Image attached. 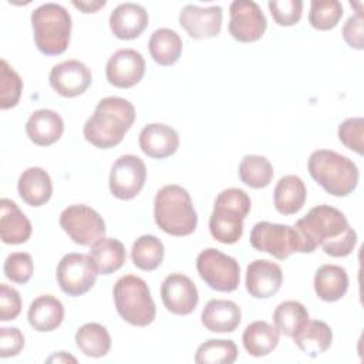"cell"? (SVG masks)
Returning a JSON list of instances; mask_svg holds the SVG:
<instances>
[{"mask_svg":"<svg viewBox=\"0 0 364 364\" xmlns=\"http://www.w3.org/2000/svg\"><path fill=\"white\" fill-rule=\"evenodd\" d=\"M250 245L256 250L269 253L277 260H284L296 252L301 253V242L293 226L266 220L257 222L252 228Z\"/></svg>","mask_w":364,"mask_h":364,"instance_id":"cell-9","label":"cell"},{"mask_svg":"<svg viewBox=\"0 0 364 364\" xmlns=\"http://www.w3.org/2000/svg\"><path fill=\"white\" fill-rule=\"evenodd\" d=\"M252 200L239 188L223 189L215 199L209 218V230L215 240L223 245L236 243L243 235V220L249 215Z\"/></svg>","mask_w":364,"mask_h":364,"instance_id":"cell-5","label":"cell"},{"mask_svg":"<svg viewBox=\"0 0 364 364\" xmlns=\"http://www.w3.org/2000/svg\"><path fill=\"white\" fill-rule=\"evenodd\" d=\"M237 358V347L232 340H208L202 343L196 353L195 361L199 364H232Z\"/></svg>","mask_w":364,"mask_h":364,"instance_id":"cell-36","label":"cell"},{"mask_svg":"<svg viewBox=\"0 0 364 364\" xmlns=\"http://www.w3.org/2000/svg\"><path fill=\"white\" fill-rule=\"evenodd\" d=\"M23 91L20 75L9 65L6 60L0 61V108L9 109L17 105Z\"/></svg>","mask_w":364,"mask_h":364,"instance_id":"cell-38","label":"cell"},{"mask_svg":"<svg viewBox=\"0 0 364 364\" xmlns=\"http://www.w3.org/2000/svg\"><path fill=\"white\" fill-rule=\"evenodd\" d=\"M148 48L156 64L168 67L179 60L182 54V38L175 30L158 28L151 34Z\"/></svg>","mask_w":364,"mask_h":364,"instance_id":"cell-31","label":"cell"},{"mask_svg":"<svg viewBox=\"0 0 364 364\" xmlns=\"http://www.w3.org/2000/svg\"><path fill=\"white\" fill-rule=\"evenodd\" d=\"M343 13V6L338 0H311L309 23L316 30L327 31L338 24Z\"/></svg>","mask_w":364,"mask_h":364,"instance_id":"cell-37","label":"cell"},{"mask_svg":"<svg viewBox=\"0 0 364 364\" xmlns=\"http://www.w3.org/2000/svg\"><path fill=\"white\" fill-rule=\"evenodd\" d=\"M28 324L40 333H48L60 327L64 320L63 303L51 296L43 294L34 299L27 311Z\"/></svg>","mask_w":364,"mask_h":364,"instance_id":"cell-25","label":"cell"},{"mask_svg":"<svg viewBox=\"0 0 364 364\" xmlns=\"http://www.w3.org/2000/svg\"><path fill=\"white\" fill-rule=\"evenodd\" d=\"M139 148L149 158L164 159L173 155L179 148L178 132L166 124H148L139 132Z\"/></svg>","mask_w":364,"mask_h":364,"instance_id":"cell-19","label":"cell"},{"mask_svg":"<svg viewBox=\"0 0 364 364\" xmlns=\"http://www.w3.org/2000/svg\"><path fill=\"white\" fill-rule=\"evenodd\" d=\"M280 333L267 321L250 323L242 336L243 347L252 357H264L270 354L279 344Z\"/></svg>","mask_w":364,"mask_h":364,"instance_id":"cell-30","label":"cell"},{"mask_svg":"<svg viewBox=\"0 0 364 364\" xmlns=\"http://www.w3.org/2000/svg\"><path fill=\"white\" fill-rule=\"evenodd\" d=\"M301 242V253H311L318 246L331 257L348 256L357 245V233L341 210L318 205L293 226Z\"/></svg>","mask_w":364,"mask_h":364,"instance_id":"cell-1","label":"cell"},{"mask_svg":"<svg viewBox=\"0 0 364 364\" xmlns=\"http://www.w3.org/2000/svg\"><path fill=\"white\" fill-rule=\"evenodd\" d=\"M149 21L148 11L136 3H121L109 16V28L119 40H134L142 34Z\"/></svg>","mask_w":364,"mask_h":364,"instance_id":"cell-20","label":"cell"},{"mask_svg":"<svg viewBox=\"0 0 364 364\" xmlns=\"http://www.w3.org/2000/svg\"><path fill=\"white\" fill-rule=\"evenodd\" d=\"M31 222L20 210L16 202L3 198L0 200V237L6 245H20L31 236Z\"/></svg>","mask_w":364,"mask_h":364,"instance_id":"cell-22","label":"cell"},{"mask_svg":"<svg viewBox=\"0 0 364 364\" xmlns=\"http://www.w3.org/2000/svg\"><path fill=\"white\" fill-rule=\"evenodd\" d=\"M338 139L346 148L357 152L358 155H363L364 119L361 117L344 119L338 125Z\"/></svg>","mask_w":364,"mask_h":364,"instance_id":"cell-41","label":"cell"},{"mask_svg":"<svg viewBox=\"0 0 364 364\" xmlns=\"http://www.w3.org/2000/svg\"><path fill=\"white\" fill-rule=\"evenodd\" d=\"M112 296L118 314L131 326L145 327L154 321L155 301L146 282L139 276L127 274L118 279Z\"/></svg>","mask_w":364,"mask_h":364,"instance_id":"cell-7","label":"cell"},{"mask_svg":"<svg viewBox=\"0 0 364 364\" xmlns=\"http://www.w3.org/2000/svg\"><path fill=\"white\" fill-rule=\"evenodd\" d=\"M348 290V274L338 264H323L314 274V291L324 301H337Z\"/></svg>","mask_w":364,"mask_h":364,"instance_id":"cell-28","label":"cell"},{"mask_svg":"<svg viewBox=\"0 0 364 364\" xmlns=\"http://www.w3.org/2000/svg\"><path fill=\"white\" fill-rule=\"evenodd\" d=\"M293 340L304 354L309 357H318L331 346L333 331L327 323L309 318L293 336Z\"/></svg>","mask_w":364,"mask_h":364,"instance_id":"cell-29","label":"cell"},{"mask_svg":"<svg viewBox=\"0 0 364 364\" xmlns=\"http://www.w3.org/2000/svg\"><path fill=\"white\" fill-rule=\"evenodd\" d=\"M47 361H48V363H53V361H57V363H68V361H71V363H77V360H75L73 355L67 354L65 351H60V353H57V354L51 355Z\"/></svg>","mask_w":364,"mask_h":364,"instance_id":"cell-46","label":"cell"},{"mask_svg":"<svg viewBox=\"0 0 364 364\" xmlns=\"http://www.w3.org/2000/svg\"><path fill=\"white\" fill-rule=\"evenodd\" d=\"M223 11L220 6L199 7L186 4L179 13V24L195 40L212 38L220 33Z\"/></svg>","mask_w":364,"mask_h":364,"instance_id":"cell-17","label":"cell"},{"mask_svg":"<svg viewBox=\"0 0 364 364\" xmlns=\"http://www.w3.org/2000/svg\"><path fill=\"white\" fill-rule=\"evenodd\" d=\"M307 189L301 178L296 175H286L279 179L274 192L273 203L279 213L289 216L297 213L306 202Z\"/></svg>","mask_w":364,"mask_h":364,"instance_id":"cell-27","label":"cell"},{"mask_svg":"<svg viewBox=\"0 0 364 364\" xmlns=\"http://www.w3.org/2000/svg\"><path fill=\"white\" fill-rule=\"evenodd\" d=\"M31 27L34 43L44 55H60L68 44L71 36V16L57 3H44L33 10Z\"/></svg>","mask_w":364,"mask_h":364,"instance_id":"cell-6","label":"cell"},{"mask_svg":"<svg viewBox=\"0 0 364 364\" xmlns=\"http://www.w3.org/2000/svg\"><path fill=\"white\" fill-rule=\"evenodd\" d=\"M21 311V297L18 291L7 284H0V320H14Z\"/></svg>","mask_w":364,"mask_h":364,"instance_id":"cell-42","label":"cell"},{"mask_svg":"<svg viewBox=\"0 0 364 364\" xmlns=\"http://www.w3.org/2000/svg\"><path fill=\"white\" fill-rule=\"evenodd\" d=\"M229 33L240 43H253L262 38L267 21L257 3L250 0H235L230 7Z\"/></svg>","mask_w":364,"mask_h":364,"instance_id":"cell-13","label":"cell"},{"mask_svg":"<svg viewBox=\"0 0 364 364\" xmlns=\"http://www.w3.org/2000/svg\"><path fill=\"white\" fill-rule=\"evenodd\" d=\"M344 41L355 50L364 48V20L363 13H355L350 16L343 26Z\"/></svg>","mask_w":364,"mask_h":364,"instance_id":"cell-44","label":"cell"},{"mask_svg":"<svg viewBox=\"0 0 364 364\" xmlns=\"http://www.w3.org/2000/svg\"><path fill=\"white\" fill-rule=\"evenodd\" d=\"M202 324L213 333H232L242 320L240 307L232 300L212 299L202 310Z\"/></svg>","mask_w":364,"mask_h":364,"instance_id":"cell-23","label":"cell"},{"mask_svg":"<svg viewBox=\"0 0 364 364\" xmlns=\"http://www.w3.org/2000/svg\"><path fill=\"white\" fill-rule=\"evenodd\" d=\"M73 6L80 9L82 13H95L101 7L105 6L104 0L100 1H73Z\"/></svg>","mask_w":364,"mask_h":364,"instance_id":"cell-45","label":"cell"},{"mask_svg":"<svg viewBox=\"0 0 364 364\" xmlns=\"http://www.w3.org/2000/svg\"><path fill=\"white\" fill-rule=\"evenodd\" d=\"M60 226L68 237L81 246H91L105 235V222L87 205H70L60 215Z\"/></svg>","mask_w":364,"mask_h":364,"instance_id":"cell-10","label":"cell"},{"mask_svg":"<svg viewBox=\"0 0 364 364\" xmlns=\"http://www.w3.org/2000/svg\"><path fill=\"white\" fill-rule=\"evenodd\" d=\"M75 344L87 357L100 358L107 355L111 348V336L100 323L82 324L75 333Z\"/></svg>","mask_w":364,"mask_h":364,"instance_id":"cell-32","label":"cell"},{"mask_svg":"<svg viewBox=\"0 0 364 364\" xmlns=\"http://www.w3.org/2000/svg\"><path fill=\"white\" fill-rule=\"evenodd\" d=\"M51 88L65 98H74L87 91L92 75L90 68L78 60H67L54 65L50 71Z\"/></svg>","mask_w":364,"mask_h":364,"instance_id":"cell-16","label":"cell"},{"mask_svg":"<svg viewBox=\"0 0 364 364\" xmlns=\"http://www.w3.org/2000/svg\"><path fill=\"white\" fill-rule=\"evenodd\" d=\"M165 249L162 242L154 235H142L139 236L131 249L132 263L145 272L155 270L161 266L164 260Z\"/></svg>","mask_w":364,"mask_h":364,"instance_id":"cell-33","label":"cell"},{"mask_svg":"<svg viewBox=\"0 0 364 364\" xmlns=\"http://www.w3.org/2000/svg\"><path fill=\"white\" fill-rule=\"evenodd\" d=\"M274 171L270 161L262 155H245L239 165L240 181L253 188L262 189L270 185Z\"/></svg>","mask_w":364,"mask_h":364,"instance_id":"cell-34","label":"cell"},{"mask_svg":"<svg viewBox=\"0 0 364 364\" xmlns=\"http://www.w3.org/2000/svg\"><path fill=\"white\" fill-rule=\"evenodd\" d=\"M307 169L310 176L333 196H347L358 185L357 165L331 149L314 151L307 161Z\"/></svg>","mask_w":364,"mask_h":364,"instance_id":"cell-4","label":"cell"},{"mask_svg":"<svg viewBox=\"0 0 364 364\" xmlns=\"http://www.w3.org/2000/svg\"><path fill=\"white\" fill-rule=\"evenodd\" d=\"M283 283V272L274 262L256 259L246 269V290L255 299H269L274 296Z\"/></svg>","mask_w":364,"mask_h":364,"instance_id":"cell-18","label":"cell"},{"mask_svg":"<svg viewBox=\"0 0 364 364\" xmlns=\"http://www.w3.org/2000/svg\"><path fill=\"white\" fill-rule=\"evenodd\" d=\"M17 191L20 198L30 206L38 208L47 203L53 193L50 175L38 166H30L18 178Z\"/></svg>","mask_w":364,"mask_h":364,"instance_id":"cell-24","label":"cell"},{"mask_svg":"<svg viewBox=\"0 0 364 364\" xmlns=\"http://www.w3.org/2000/svg\"><path fill=\"white\" fill-rule=\"evenodd\" d=\"M97 274L90 256L82 253H67L57 264L55 277L60 289L65 294L77 297L94 287Z\"/></svg>","mask_w":364,"mask_h":364,"instance_id":"cell-11","label":"cell"},{"mask_svg":"<svg viewBox=\"0 0 364 364\" xmlns=\"http://www.w3.org/2000/svg\"><path fill=\"white\" fill-rule=\"evenodd\" d=\"M24 347V336L17 327L0 328V357H14Z\"/></svg>","mask_w":364,"mask_h":364,"instance_id":"cell-43","label":"cell"},{"mask_svg":"<svg viewBox=\"0 0 364 364\" xmlns=\"http://www.w3.org/2000/svg\"><path fill=\"white\" fill-rule=\"evenodd\" d=\"M161 299L165 309L178 316L191 314L199 301L195 283L182 273H171L161 284Z\"/></svg>","mask_w":364,"mask_h":364,"instance_id":"cell-14","label":"cell"},{"mask_svg":"<svg viewBox=\"0 0 364 364\" xmlns=\"http://www.w3.org/2000/svg\"><path fill=\"white\" fill-rule=\"evenodd\" d=\"M196 270L200 279L216 291H233L240 282V267L236 259L215 247H208L198 255Z\"/></svg>","mask_w":364,"mask_h":364,"instance_id":"cell-8","label":"cell"},{"mask_svg":"<svg viewBox=\"0 0 364 364\" xmlns=\"http://www.w3.org/2000/svg\"><path fill=\"white\" fill-rule=\"evenodd\" d=\"M270 14L277 26L290 27L299 23L303 11L301 0H270L267 3Z\"/></svg>","mask_w":364,"mask_h":364,"instance_id":"cell-40","label":"cell"},{"mask_svg":"<svg viewBox=\"0 0 364 364\" xmlns=\"http://www.w3.org/2000/svg\"><path fill=\"white\" fill-rule=\"evenodd\" d=\"M3 270L9 280L17 284H26L33 276L34 263L28 253L14 252L6 257Z\"/></svg>","mask_w":364,"mask_h":364,"instance_id":"cell-39","label":"cell"},{"mask_svg":"<svg viewBox=\"0 0 364 364\" xmlns=\"http://www.w3.org/2000/svg\"><path fill=\"white\" fill-rule=\"evenodd\" d=\"M145 67V60L141 53L132 48H121L109 57L105 65V75L111 85L117 88H131L142 80Z\"/></svg>","mask_w":364,"mask_h":364,"instance_id":"cell-15","label":"cell"},{"mask_svg":"<svg viewBox=\"0 0 364 364\" xmlns=\"http://www.w3.org/2000/svg\"><path fill=\"white\" fill-rule=\"evenodd\" d=\"M154 218L159 229L171 236H188L195 232L198 225L191 195L175 183L165 185L156 192Z\"/></svg>","mask_w":364,"mask_h":364,"instance_id":"cell-3","label":"cell"},{"mask_svg":"<svg viewBox=\"0 0 364 364\" xmlns=\"http://www.w3.org/2000/svg\"><path fill=\"white\" fill-rule=\"evenodd\" d=\"M309 318V311L304 304L296 300H286L280 303L273 313L274 327L279 333L287 337H293Z\"/></svg>","mask_w":364,"mask_h":364,"instance_id":"cell-35","label":"cell"},{"mask_svg":"<svg viewBox=\"0 0 364 364\" xmlns=\"http://www.w3.org/2000/svg\"><path fill=\"white\" fill-rule=\"evenodd\" d=\"M26 132L31 142L38 146H48L57 142L64 132V121L53 109L41 108L34 111L26 122Z\"/></svg>","mask_w":364,"mask_h":364,"instance_id":"cell-21","label":"cell"},{"mask_svg":"<svg viewBox=\"0 0 364 364\" xmlns=\"http://www.w3.org/2000/svg\"><path fill=\"white\" fill-rule=\"evenodd\" d=\"M146 166L136 155H122L111 166L109 191L121 200L134 199L145 185Z\"/></svg>","mask_w":364,"mask_h":364,"instance_id":"cell-12","label":"cell"},{"mask_svg":"<svg viewBox=\"0 0 364 364\" xmlns=\"http://www.w3.org/2000/svg\"><path fill=\"white\" fill-rule=\"evenodd\" d=\"M134 121L135 108L128 100L105 97L97 104L94 114L87 119L82 134L95 148L107 149L124 139Z\"/></svg>","mask_w":364,"mask_h":364,"instance_id":"cell-2","label":"cell"},{"mask_svg":"<svg viewBox=\"0 0 364 364\" xmlns=\"http://www.w3.org/2000/svg\"><path fill=\"white\" fill-rule=\"evenodd\" d=\"M88 256L98 274H111L122 267L127 259L124 245L114 237H101L90 246Z\"/></svg>","mask_w":364,"mask_h":364,"instance_id":"cell-26","label":"cell"}]
</instances>
